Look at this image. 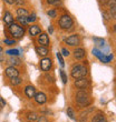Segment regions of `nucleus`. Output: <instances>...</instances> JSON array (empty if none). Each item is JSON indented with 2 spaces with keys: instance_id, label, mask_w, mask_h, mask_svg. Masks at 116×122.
<instances>
[{
  "instance_id": "obj_10",
  "label": "nucleus",
  "mask_w": 116,
  "mask_h": 122,
  "mask_svg": "<svg viewBox=\"0 0 116 122\" xmlns=\"http://www.w3.org/2000/svg\"><path fill=\"white\" fill-rule=\"evenodd\" d=\"M34 98H35L36 102L38 103V104H44V103H45L46 101H47V97H46L45 93H42V92L36 93Z\"/></svg>"
},
{
  "instance_id": "obj_14",
  "label": "nucleus",
  "mask_w": 116,
  "mask_h": 122,
  "mask_svg": "<svg viewBox=\"0 0 116 122\" xmlns=\"http://www.w3.org/2000/svg\"><path fill=\"white\" fill-rule=\"evenodd\" d=\"M36 52L38 53V56H41V57H45V56L48 55V49L46 47H42V46H39V47H36Z\"/></svg>"
},
{
  "instance_id": "obj_32",
  "label": "nucleus",
  "mask_w": 116,
  "mask_h": 122,
  "mask_svg": "<svg viewBox=\"0 0 116 122\" xmlns=\"http://www.w3.org/2000/svg\"><path fill=\"white\" fill-rule=\"evenodd\" d=\"M38 122H48V119L47 118H45V117H40V118H38Z\"/></svg>"
},
{
  "instance_id": "obj_21",
  "label": "nucleus",
  "mask_w": 116,
  "mask_h": 122,
  "mask_svg": "<svg viewBox=\"0 0 116 122\" xmlns=\"http://www.w3.org/2000/svg\"><path fill=\"white\" fill-rule=\"evenodd\" d=\"M7 53L9 56H13V57H16V56L19 55V50H17V49H11V50H8Z\"/></svg>"
},
{
  "instance_id": "obj_5",
  "label": "nucleus",
  "mask_w": 116,
  "mask_h": 122,
  "mask_svg": "<svg viewBox=\"0 0 116 122\" xmlns=\"http://www.w3.org/2000/svg\"><path fill=\"white\" fill-rule=\"evenodd\" d=\"M93 55L96 56V57L99 59L100 61H103V62H105V63H108V62L113 59V56H107V57H106V56L103 55V53H102L98 49H94V50H93Z\"/></svg>"
},
{
  "instance_id": "obj_33",
  "label": "nucleus",
  "mask_w": 116,
  "mask_h": 122,
  "mask_svg": "<svg viewBox=\"0 0 116 122\" xmlns=\"http://www.w3.org/2000/svg\"><path fill=\"white\" fill-rule=\"evenodd\" d=\"M49 5H58L59 3V0H48Z\"/></svg>"
},
{
  "instance_id": "obj_31",
  "label": "nucleus",
  "mask_w": 116,
  "mask_h": 122,
  "mask_svg": "<svg viewBox=\"0 0 116 122\" xmlns=\"http://www.w3.org/2000/svg\"><path fill=\"white\" fill-rule=\"evenodd\" d=\"M48 16L50 17V18H55L56 17V11L55 10H50V11H48Z\"/></svg>"
},
{
  "instance_id": "obj_35",
  "label": "nucleus",
  "mask_w": 116,
  "mask_h": 122,
  "mask_svg": "<svg viewBox=\"0 0 116 122\" xmlns=\"http://www.w3.org/2000/svg\"><path fill=\"white\" fill-rule=\"evenodd\" d=\"M3 1H5V2H7L8 5H13V3L16 2L15 0H3Z\"/></svg>"
},
{
  "instance_id": "obj_4",
  "label": "nucleus",
  "mask_w": 116,
  "mask_h": 122,
  "mask_svg": "<svg viewBox=\"0 0 116 122\" xmlns=\"http://www.w3.org/2000/svg\"><path fill=\"white\" fill-rule=\"evenodd\" d=\"M59 26L61 29H69L70 27H73V19L68 15H64L59 19Z\"/></svg>"
},
{
  "instance_id": "obj_18",
  "label": "nucleus",
  "mask_w": 116,
  "mask_h": 122,
  "mask_svg": "<svg viewBox=\"0 0 116 122\" xmlns=\"http://www.w3.org/2000/svg\"><path fill=\"white\" fill-rule=\"evenodd\" d=\"M103 119H105V117L103 116V114H96V116L93 118V120H92V122H100Z\"/></svg>"
},
{
  "instance_id": "obj_37",
  "label": "nucleus",
  "mask_w": 116,
  "mask_h": 122,
  "mask_svg": "<svg viewBox=\"0 0 116 122\" xmlns=\"http://www.w3.org/2000/svg\"><path fill=\"white\" fill-rule=\"evenodd\" d=\"M100 122H107V121H106V120H105V119H103V120H102V121H100Z\"/></svg>"
},
{
  "instance_id": "obj_12",
  "label": "nucleus",
  "mask_w": 116,
  "mask_h": 122,
  "mask_svg": "<svg viewBox=\"0 0 116 122\" xmlns=\"http://www.w3.org/2000/svg\"><path fill=\"white\" fill-rule=\"evenodd\" d=\"M25 93L28 98H34L36 94V89L32 86H27L26 89H25Z\"/></svg>"
},
{
  "instance_id": "obj_19",
  "label": "nucleus",
  "mask_w": 116,
  "mask_h": 122,
  "mask_svg": "<svg viewBox=\"0 0 116 122\" xmlns=\"http://www.w3.org/2000/svg\"><path fill=\"white\" fill-rule=\"evenodd\" d=\"M11 83L13 86H18V84L21 83V79L19 77H15V78H11Z\"/></svg>"
},
{
  "instance_id": "obj_7",
  "label": "nucleus",
  "mask_w": 116,
  "mask_h": 122,
  "mask_svg": "<svg viewBox=\"0 0 116 122\" xmlns=\"http://www.w3.org/2000/svg\"><path fill=\"white\" fill-rule=\"evenodd\" d=\"M52 60L49 58H44L40 61V68H41L42 71H48L50 68H52Z\"/></svg>"
},
{
  "instance_id": "obj_23",
  "label": "nucleus",
  "mask_w": 116,
  "mask_h": 122,
  "mask_svg": "<svg viewBox=\"0 0 116 122\" xmlns=\"http://www.w3.org/2000/svg\"><path fill=\"white\" fill-rule=\"evenodd\" d=\"M28 119L32 122V121H35V120L38 119V116H37V113H35V112L29 113V114H28Z\"/></svg>"
},
{
  "instance_id": "obj_25",
  "label": "nucleus",
  "mask_w": 116,
  "mask_h": 122,
  "mask_svg": "<svg viewBox=\"0 0 116 122\" xmlns=\"http://www.w3.org/2000/svg\"><path fill=\"white\" fill-rule=\"evenodd\" d=\"M17 20H18V21H19V23H20V25H23V26H25V25L27 23V18H26V17H18V18H17Z\"/></svg>"
},
{
  "instance_id": "obj_30",
  "label": "nucleus",
  "mask_w": 116,
  "mask_h": 122,
  "mask_svg": "<svg viewBox=\"0 0 116 122\" xmlns=\"http://www.w3.org/2000/svg\"><path fill=\"white\" fill-rule=\"evenodd\" d=\"M61 56H65V57H68V56H69V51H68L67 49L66 48H63L61 49Z\"/></svg>"
},
{
  "instance_id": "obj_29",
  "label": "nucleus",
  "mask_w": 116,
  "mask_h": 122,
  "mask_svg": "<svg viewBox=\"0 0 116 122\" xmlns=\"http://www.w3.org/2000/svg\"><path fill=\"white\" fill-rule=\"evenodd\" d=\"M94 41H95V42H97V46H103V45H104V40H103V39L94 38Z\"/></svg>"
},
{
  "instance_id": "obj_13",
  "label": "nucleus",
  "mask_w": 116,
  "mask_h": 122,
  "mask_svg": "<svg viewBox=\"0 0 116 122\" xmlns=\"http://www.w3.org/2000/svg\"><path fill=\"white\" fill-rule=\"evenodd\" d=\"M41 32V29H40V27L35 25V26H31L29 28V33L32 36V37H35V36H38L39 33Z\"/></svg>"
},
{
  "instance_id": "obj_15",
  "label": "nucleus",
  "mask_w": 116,
  "mask_h": 122,
  "mask_svg": "<svg viewBox=\"0 0 116 122\" xmlns=\"http://www.w3.org/2000/svg\"><path fill=\"white\" fill-rule=\"evenodd\" d=\"M85 50L83 48H77L76 50L74 51V56L76 59H83L85 57Z\"/></svg>"
},
{
  "instance_id": "obj_17",
  "label": "nucleus",
  "mask_w": 116,
  "mask_h": 122,
  "mask_svg": "<svg viewBox=\"0 0 116 122\" xmlns=\"http://www.w3.org/2000/svg\"><path fill=\"white\" fill-rule=\"evenodd\" d=\"M17 15L18 17H26L28 15L26 9H23V8H19V9H17Z\"/></svg>"
},
{
  "instance_id": "obj_8",
  "label": "nucleus",
  "mask_w": 116,
  "mask_h": 122,
  "mask_svg": "<svg viewBox=\"0 0 116 122\" xmlns=\"http://www.w3.org/2000/svg\"><path fill=\"white\" fill-rule=\"evenodd\" d=\"M65 41H66V43H67L68 46H73V47L79 45V38H78L77 35H73V36H70V37H68Z\"/></svg>"
},
{
  "instance_id": "obj_38",
  "label": "nucleus",
  "mask_w": 116,
  "mask_h": 122,
  "mask_svg": "<svg viewBox=\"0 0 116 122\" xmlns=\"http://www.w3.org/2000/svg\"><path fill=\"white\" fill-rule=\"evenodd\" d=\"M1 51H2V48H1V47H0V52H1Z\"/></svg>"
},
{
  "instance_id": "obj_22",
  "label": "nucleus",
  "mask_w": 116,
  "mask_h": 122,
  "mask_svg": "<svg viewBox=\"0 0 116 122\" xmlns=\"http://www.w3.org/2000/svg\"><path fill=\"white\" fill-rule=\"evenodd\" d=\"M60 77H61V80H63V83L66 84L67 83V76H66V73H65V71L64 70H61L60 71Z\"/></svg>"
},
{
  "instance_id": "obj_26",
  "label": "nucleus",
  "mask_w": 116,
  "mask_h": 122,
  "mask_svg": "<svg viewBox=\"0 0 116 122\" xmlns=\"http://www.w3.org/2000/svg\"><path fill=\"white\" fill-rule=\"evenodd\" d=\"M10 63L12 64V66H17V64H19L20 63V60L19 59H17V58H10Z\"/></svg>"
},
{
  "instance_id": "obj_28",
  "label": "nucleus",
  "mask_w": 116,
  "mask_h": 122,
  "mask_svg": "<svg viewBox=\"0 0 116 122\" xmlns=\"http://www.w3.org/2000/svg\"><path fill=\"white\" fill-rule=\"evenodd\" d=\"M3 42H5V45H8V46L15 45V43H16V41H15V40H9V39H5V40H3Z\"/></svg>"
},
{
  "instance_id": "obj_34",
  "label": "nucleus",
  "mask_w": 116,
  "mask_h": 122,
  "mask_svg": "<svg viewBox=\"0 0 116 122\" xmlns=\"http://www.w3.org/2000/svg\"><path fill=\"white\" fill-rule=\"evenodd\" d=\"M5 106H6V101H5L3 99H0V107H1V108H3Z\"/></svg>"
},
{
  "instance_id": "obj_3",
  "label": "nucleus",
  "mask_w": 116,
  "mask_h": 122,
  "mask_svg": "<svg viewBox=\"0 0 116 122\" xmlns=\"http://www.w3.org/2000/svg\"><path fill=\"white\" fill-rule=\"evenodd\" d=\"M76 100H77L78 104L81 106V107H87L90 103V99H89V97H88V94L85 93V92H83V91H81V92L77 93Z\"/></svg>"
},
{
  "instance_id": "obj_27",
  "label": "nucleus",
  "mask_w": 116,
  "mask_h": 122,
  "mask_svg": "<svg viewBox=\"0 0 116 122\" xmlns=\"http://www.w3.org/2000/svg\"><path fill=\"white\" fill-rule=\"evenodd\" d=\"M34 21H36V15L35 13H31V15L27 18V22H34Z\"/></svg>"
},
{
  "instance_id": "obj_6",
  "label": "nucleus",
  "mask_w": 116,
  "mask_h": 122,
  "mask_svg": "<svg viewBox=\"0 0 116 122\" xmlns=\"http://www.w3.org/2000/svg\"><path fill=\"white\" fill-rule=\"evenodd\" d=\"M75 86L77 88H79V89H85L86 87H88L89 86V81L87 80L86 78H79V79H77V80L75 81Z\"/></svg>"
},
{
  "instance_id": "obj_20",
  "label": "nucleus",
  "mask_w": 116,
  "mask_h": 122,
  "mask_svg": "<svg viewBox=\"0 0 116 122\" xmlns=\"http://www.w3.org/2000/svg\"><path fill=\"white\" fill-rule=\"evenodd\" d=\"M67 116L69 117L71 120H75V119H76L75 113H74V111H73V109H71V108H68V109H67Z\"/></svg>"
},
{
  "instance_id": "obj_9",
  "label": "nucleus",
  "mask_w": 116,
  "mask_h": 122,
  "mask_svg": "<svg viewBox=\"0 0 116 122\" xmlns=\"http://www.w3.org/2000/svg\"><path fill=\"white\" fill-rule=\"evenodd\" d=\"M6 76L9 77L10 79H11V78H15V77H18V76H19V71L17 70L13 66H11V67L6 69Z\"/></svg>"
},
{
  "instance_id": "obj_2",
  "label": "nucleus",
  "mask_w": 116,
  "mask_h": 122,
  "mask_svg": "<svg viewBox=\"0 0 116 122\" xmlns=\"http://www.w3.org/2000/svg\"><path fill=\"white\" fill-rule=\"evenodd\" d=\"M9 32L15 38L20 39L25 35V29L23 27H20L19 25H17V23H11V25H9Z\"/></svg>"
},
{
  "instance_id": "obj_11",
  "label": "nucleus",
  "mask_w": 116,
  "mask_h": 122,
  "mask_svg": "<svg viewBox=\"0 0 116 122\" xmlns=\"http://www.w3.org/2000/svg\"><path fill=\"white\" fill-rule=\"evenodd\" d=\"M38 43L39 45H41L42 47H47V46L49 45L48 36L46 35V33H41V35L39 36V38H38Z\"/></svg>"
},
{
  "instance_id": "obj_1",
  "label": "nucleus",
  "mask_w": 116,
  "mask_h": 122,
  "mask_svg": "<svg viewBox=\"0 0 116 122\" xmlns=\"http://www.w3.org/2000/svg\"><path fill=\"white\" fill-rule=\"evenodd\" d=\"M86 74H87V69L84 66L77 64V66H74L73 69H71V77L74 78V79L84 78V77H86Z\"/></svg>"
},
{
  "instance_id": "obj_24",
  "label": "nucleus",
  "mask_w": 116,
  "mask_h": 122,
  "mask_svg": "<svg viewBox=\"0 0 116 122\" xmlns=\"http://www.w3.org/2000/svg\"><path fill=\"white\" fill-rule=\"evenodd\" d=\"M56 56H57V59H58V61H59L60 66H61V67H65V62H64V59H63V56H61V53H60V52H58Z\"/></svg>"
},
{
  "instance_id": "obj_16",
  "label": "nucleus",
  "mask_w": 116,
  "mask_h": 122,
  "mask_svg": "<svg viewBox=\"0 0 116 122\" xmlns=\"http://www.w3.org/2000/svg\"><path fill=\"white\" fill-rule=\"evenodd\" d=\"M3 21H5V23H7V25L13 23V18H12V16H11V13L7 11V12L5 13V16H3Z\"/></svg>"
},
{
  "instance_id": "obj_36",
  "label": "nucleus",
  "mask_w": 116,
  "mask_h": 122,
  "mask_svg": "<svg viewBox=\"0 0 116 122\" xmlns=\"http://www.w3.org/2000/svg\"><path fill=\"white\" fill-rule=\"evenodd\" d=\"M48 31H49V33H52V32H54V30H52V27H49V28H48Z\"/></svg>"
}]
</instances>
